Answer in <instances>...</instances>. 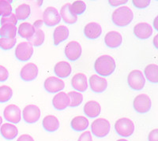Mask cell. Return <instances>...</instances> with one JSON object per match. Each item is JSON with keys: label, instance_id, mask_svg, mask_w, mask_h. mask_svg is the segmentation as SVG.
<instances>
[{"label": "cell", "instance_id": "obj_1", "mask_svg": "<svg viewBox=\"0 0 158 141\" xmlns=\"http://www.w3.org/2000/svg\"><path fill=\"white\" fill-rule=\"evenodd\" d=\"M115 62L110 55L99 57L94 63V69L98 74L103 77H108L114 73L115 70Z\"/></svg>", "mask_w": 158, "mask_h": 141}, {"label": "cell", "instance_id": "obj_2", "mask_svg": "<svg viewBox=\"0 0 158 141\" xmlns=\"http://www.w3.org/2000/svg\"><path fill=\"white\" fill-rule=\"evenodd\" d=\"M134 18V14L127 6H121L114 10L111 15V20L115 25L124 27L129 25Z\"/></svg>", "mask_w": 158, "mask_h": 141}, {"label": "cell", "instance_id": "obj_3", "mask_svg": "<svg viewBox=\"0 0 158 141\" xmlns=\"http://www.w3.org/2000/svg\"><path fill=\"white\" fill-rule=\"evenodd\" d=\"M115 129L119 136L128 137L134 133L135 124L129 118H123L116 121L115 123Z\"/></svg>", "mask_w": 158, "mask_h": 141}, {"label": "cell", "instance_id": "obj_4", "mask_svg": "<svg viewBox=\"0 0 158 141\" xmlns=\"http://www.w3.org/2000/svg\"><path fill=\"white\" fill-rule=\"evenodd\" d=\"M111 125L109 122L105 118H97L92 122L91 130L93 134L97 137L101 138L108 136Z\"/></svg>", "mask_w": 158, "mask_h": 141}, {"label": "cell", "instance_id": "obj_5", "mask_svg": "<svg viewBox=\"0 0 158 141\" xmlns=\"http://www.w3.org/2000/svg\"><path fill=\"white\" fill-rule=\"evenodd\" d=\"M127 83L130 88L135 91H140L146 84V79L140 70H135L129 73L127 77Z\"/></svg>", "mask_w": 158, "mask_h": 141}, {"label": "cell", "instance_id": "obj_6", "mask_svg": "<svg viewBox=\"0 0 158 141\" xmlns=\"http://www.w3.org/2000/svg\"><path fill=\"white\" fill-rule=\"evenodd\" d=\"M33 54V46L29 42H22L15 49V56L22 62L28 61Z\"/></svg>", "mask_w": 158, "mask_h": 141}, {"label": "cell", "instance_id": "obj_7", "mask_svg": "<svg viewBox=\"0 0 158 141\" xmlns=\"http://www.w3.org/2000/svg\"><path fill=\"white\" fill-rule=\"evenodd\" d=\"M152 102L151 99L146 94H140L137 95L134 99L133 107L137 112L140 114L147 113L150 110Z\"/></svg>", "mask_w": 158, "mask_h": 141}, {"label": "cell", "instance_id": "obj_8", "mask_svg": "<svg viewBox=\"0 0 158 141\" xmlns=\"http://www.w3.org/2000/svg\"><path fill=\"white\" fill-rule=\"evenodd\" d=\"M61 21V17L55 7L49 6L44 10L43 13V22L49 27L56 26Z\"/></svg>", "mask_w": 158, "mask_h": 141}, {"label": "cell", "instance_id": "obj_9", "mask_svg": "<svg viewBox=\"0 0 158 141\" xmlns=\"http://www.w3.org/2000/svg\"><path fill=\"white\" fill-rule=\"evenodd\" d=\"M40 117V110L36 105H28L23 110V118L26 123L32 124L38 122Z\"/></svg>", "mask_w": 158, "mask_h": 141}, {"label": "cell", "instance_id": "obj_10", "mask_svg": "<svg viewBox=\"0 0 158 141\" xmlns=\"http://www.w3.org/2000/svg\"><path fill=\"white\" fill-rule=\"evenodd\" d=\"M43 24V22L39 20V21H36V22L33 25V27L35 29V32L33 36L30 38V39H28V42L30 43L32 46H40L43 44V43L44 42L45 39V35L44 31L40 29V25Z\"/></svg>", "mask_w": 158, "mask_h": 141}, {"label": "cell", "instance_id": "obj_11", "mask_svg": "<svg viewBox=\"0 0 158 141\" xmlns=\"http://www.w3.org/2000/svg\"><path fill=\"white\" fill-rule=\"evenodd\" d=\"M3 115L5 119L11 123H19L21 121V110L15 104H10L6 107Z\"/></svg>", "mask_w": 158, "mask_h": 141}, {"label": "cell", "instance_id": "obj_12", "mask_svg": "<svg viewBox=\"0 0 158 141\" xmlns=\"http://www.w3.org/2000/svg\"><path fill=\"white\" fill-rule=\"evenodd\" d=\"M65 54L70 61H76L81 55V46L77 42L70 41L65 46Z\"/></svg>", "mask_w": 158, "mask_h": 141}, {"label": "cell", "instance_id": "obj_13", "mask_svg": "<svg viewBox=\"0 0 158 141\" xmlns=\"http://www.w3.org/2000/svg\"><path fill=\"white\" fill-rule=\"evenodd\" d=\"M45 90L50 93H56L60 91L64 88L65 84L62 79L56 77H50L45 80L44 84Z\"/></svg>", "mask_w": 158, "mask_h": 141}, {"label": "cell", "instance_id": "obj_14", "mask_svg": "<svg viewBox=\"0 0 158 141\" xmlns=\"http://www.w3.org/2000/svg\"><path fill=\"white\" fill-rule=\"evenodd\" d=\"M134 34L140 39H146L153 34V28L146 22L138 23L134 27Z\"/></svg>", "mask_w": 158, "mask_h": 141}, {"label": "cell", "instance_id": "obj_15", "mask_svg": "<svg viewBox=\"0 0 158 141\" xmlns=\"http://www.w3.org/2000/svg\"><path fill=\"white\" fill-rule=\"evenodd\" d=\"M38 75V67L34 63H28L22 67L20 73L21 78L25 81H32Z\"/></svg>", "mask_w": 158, "mask_h": 141}, {"label": "cell", "instance_id": "obj_16", "mask_svg": "<svg viewBox=\"0 0 158 141\" xmlns=\"http://www.w3.org/2000/svg\"><path fill=\"white\" fill-rule=\"evenodd\" d=\"M89 85L93 91L96 93H101L106 90L108 87V81L106 79L94 74L89 77Z\"/></svg>", "mask_w": 158, "mask_h": 141}, {"label": "cell", "instance_id": "obj_17", "mask_svg": "<svg viewBox=\"0 0 158 141\" xmlns=\"http://www.w3.org/2000/svg\"><path fill=\"white\" fill-rule=\"evenodd\" d=\"M72 87L77 91H85L88 88L87 77L84 73H79L75 74L71 80Z\"/></svg>", "mask_w": 158, "mask_h": 141}, {"label": "cell", "instance_id": "obj_18", "mask_svg": "<svg viewBox=\"0 0 158 141\" xmlns=\"http://www.w3.org/2000/svg\"><path fill=\"white\" fill-rule=\"evenodd\" d=\"M123 37L119 32L115 31L108 32L104 36L105 44L110 48H116L122 43Z\"/></svg>", "mask_w": 158, "mask_h": 141}, {"label": "cell", "instance_id": "obj_19", "mask_svg": "<svg viewBox=\"0 0 158 141\" xmlns=\"http://www.w3.org/2000/svg\"><path fill=\"white\" fill-rule=\"evenodd\" d=\"M52 104L58 111L65 110L70 104V99L67 95L63 91L57 93L52 99Z\"/></svg>", "mask_w": 158, "mask_h": 141}, {"label": "cell", "instance_id": "obj_20", "mask_svg": "<svg viewBox=\"0 0 158 141\" xmlns=\"http://www.w3.org/2000/svg\"><path fill=\"white\" fill-rule=\"evenodd\" d=\"M102 33V29L99 24L96 22H90L85 25L84 29V34L88 39H97Z\"/></svg>", "mask_w": 158, "mask_h": 141}, {"label": "cell", "instance_id": "obj_21", "mask_svg": "<svg viewBox=\"0 0 158 141\" xmlns=\"http://www.w3.org/2000/svg\"><path fill=\"white\" fill-rule=\"evenodd\" d=\"M60 17L63 18V22L67 24H74L77 21V16L74 14L70 9V4L66 3L60 10Z\"/></svg>", "mask_w": 158, "mask_h": 141}, {"label": "cell", "instance_id": "obj_22", "mask_svg": "<svg viewBox=\"0 0 158 141\" xmlns=\"http://www.w3.org/2000/svg\"><path fill=\"white\" fill-rule=\"evenodd\" d=\"M101 105L94 100H90L85 104L84 112L85 115L91 118L98 117L101 114Z\"/></svg>", "mask_w": 158, "mask_h": 141}, {"label": "cell", "instance_id": "obj_23", "mask_svg": "<svg viewBox=\"0 0 158 141\" xmlns=\"http://www.w3.org/2000/svg\"><path fill=\"white\" fill-rule=\"evenodd\" d=\"M2 137L7 140H12L18 136V131L17 127L10 123H4L0 128Z\"/></svg>", "mask_w": 158, "mask_h": 141}, {"label": "cell", "instance_id": "obj_24", "mask_svg": "<svg viewBox=\"0 0 158 141\" xmlns=\"http://www.w3.org/2000/svg\"><path fill=\"white\" fill-rule=\"evenodd\" d=\"M71 71V66L67 62H59L55 66V73L57 75V77H60V78H67V77H68L70 75Z\"/></svg>", "mask_w": 158, "mask_h": 141}, {"label": "cell", "instance_id": "obj_25", "mask_svg": "<svg viewBox=\"0 0 158 141\" xmlns=\"http://www.w3.org/2000/svg\"><path fill=\"white\" fill-rule=\"evenodd\" d=\"M44 129L49 132H56L59 127V122L56 117L53 115H47L42 121Z\"/></svg>", "mask_w": 158, "mask_h": 141}, {"label": "cell", "instance_id": "obj_26", "mask_svg": "<svg viewBox=\"0 0 158 141\" xmlns=\"http://www.w3.org/2000/svg\"><path fill=\"white\" fill-rule=\"evenodd\" d=\"M69 30L67 27L63 25H59L54 30L53 33V39H54V44L56 46L59 45L61 42L64 41L68 38Z\"/></svg>", "mask_w": 158, "mask_h": 141}, {"label": "cell", "instance_id": "obj_27", "mask_svg": "<svg viewBox=\"0 0 158 141\" xmlns=\"http://www.w3.org/2000/svg\"><path fill=\"white\" fill-rule=\"evenodd\" d=\"M70 125L74 130L77 132H81L87 129L89 127V120L85 117L77 116L72 119Z\"/></svg>", "mask_w": 158, "mask_h": 141}, {"label": "cell", "instance_id": "obj_28", "mask_svg": "<svg viewBox=\"0 0 158 141\" xmlns=\"http://www.w3.org/2000/svg\"><path fill=\"white\" fill-rule=\"evenodd\" d=\"M18 34L25 39H30L35 32V29L33 25L28 22H22L20 24L18 29Z\"/></svg>", "mask_w": 158, "mask_h": 141}, {"label": "cell", "instance_id": "obj_29", "mask_svg": "<svg viewBox=\"0 0 158 141\" xmlns=\"http://www.w3.org/2000/svg\"><path fill=\"white\" fill-rule=\"evenodd\" d=\"M146 79L149 82L156 84L158 83V66L156 64H149L144 70Z\"/></svg>", "mask_w": 158, "mask_h": 141}, {"label": "cell", "instance_id": "obj_30", "mask_svg": "<svg viewBox=\"0 0 158 141\" xmlns=\"http://www.w3.org/2000/svg\"><path fill=\"white\" fill-rule=\"evenodd\" d=\"M17 33V28L13 25H4L0 27V38L13 39L15 38Z\"/></svg>", "mask_w": 158, "mask_h": 141}, {"label": "cell", "instance_id": "obj_31", "mask_svg": "<svg viewBox=\"0 0 158 141\" xmlns=\"http://www.w3.org/2000/svg\"><path fill=\"white\" fill-rule=\"evenodd\" d=\"M30 13V6L26 3H22L18 6L15 10V16L17 17L18 20L23 21V20L27 19L29 18Z\"/></svg>", "mask_w": 158, "mask_h": 141}, {"label": "cell", "instance_id": "obj_32", "mask_svg": "<svg viewBox=\"0 0 158 141\" xmlns=\"http://www.w3.org/2000/svg\"><path fill=\"white\" fill-rule=\"evenodd\" d=\"M67 96L70 99V107H78L83 101V96L81 93L77 91H69L67 94Z\"/></svg>", "mask_w": 158, "mask_h": 141}, {"label": "cell", "instance_id": "obj_33", "mask_svg": "<svg viewBox=\"0 0 158 141\" xmlns=\"http://www.w3.org/2000/svg\"><path fill=\"white\" fill-rule=\"evenodd\" d=\"M13 95V91L9 86L2 85L0 87V103L9 101Z\"/></svg>", "mask_w": 158, "mask_h": 141}, {"label": "cell", "instance_id": "obj_34", "mask_svg": "<svg viewBox=\"0 0 158 141\" xmlns=\"http://www.w3.org/2000/svg\"><path fill=\"white\" fill-rule=\"evenodd\" d=\"M12 14V6L10 1L0 0V16L7 17Z\"/></svg>", "mask_w": 158, "mask_h": 141}, {"label": "cell", "instance_id": "obj_35", "mask_svg": "<svg viewBox=\"0 0 158 141\" xmlns=\"http://www.w3.org/2000/svg\"><path fill=\"white\" fill-rule=\"evenodd\" d=\"M70 9L75 15L82 14L86 9V5L83 1H75L70 5Z\"/></svg>", "mask_w": 158, "mask_h": 141}, {"label": "cell", "instance_id": "obj_36", "mask_svg": "<svg viewBox=\"0 0 158 141\" xmlns=\"http://www.w3.org/2000/svg\"><path fill=\"white\" fill-rule=\"evenodd\" d=\"M16 44V37L13 39L0 38V48L2 50H10Z\"/></svg>", "mask_w": 158, "mask_h": 141}, {"label": "cell", "instance_id": "obj_37", "mask_svg": "<svg viewBox=\"0 0 158 141\" xmlns=\"http://www.w3.org/2000/svg\"><path fill=\"white\" fill-rule=\"evenodd\" d=\"M18 23V18L15 14H11L7 17H2L1 18V25H16Z\"/></svg>", "mask_w": 158, "mask_h": 141}, {"label": "cell", "instance_id": "obj_38", "mask_svg": "<svg viewBox=\"0 0 158 141\" xmlns=\"http://www.w3.org/2000/svg\"><path fill=\"white\" fill-rule=\"evenodd\" d=\"M133 5L138 9H144L147 7L150 3L149 0H133Z\"/></svg>", "mask_w": 158, "mask_h": 141}, {"label": "cell", "instance_id": "obj_39", "mask_svg": "<svg viewBox=\"0 0 158 141\" xmlns=\"http://www.w3.org/2000/svg\"><path fill=\"white\" fill-rule=\"evenodd\" d=\"M9 77L8 70L2 66H0V82H3Z\"/></svg>", "mask_w": 158, "mask_h": 141}, {"label": "cell", "instance_id": "obj_40", "mask_svg": "<svg viewBox=\"0 0 158 141\" xmlns=\"http://www.w3.org/2000/svg\"><path fill=\"white\" fill-rule=\"evenodd\" d=\"M77 141H93L90 132L85 131V132H83L81 135H80Z\"/></svg>", "mask_w": 158, "mask_h": 141}, {"label": "cell", "instance_id": "obj_41", "mask_svg": "<svg viewBox=\"0 0 158 141\" xmlns=\"http://www.w3.org/2000/svg\"><path fill=\"white\" fill-rule=\"evenodd\" d=\"M149 141H158V129H155L151 131L148 136Z\"/></svg>", "mask_w": 158, "mask_h": 141}, {"label": "cell", "instance_id": "obj_42", "mask_svg": "<svg viewBox=\"0 0 158 141\" xmlns=\"http://www.w3.org/2000/svg\"><path fill=\"white\" fill-rule=\"evenodd\" d=\"M17 141H34L33 138L27 134H23L22 136H20L19 138L17 139Z\"/></svg>", "mask_w": 158, "mask_h": 141}, {"label": "cell", "instance_id": "obj_43", "mask_svg": "<svg viewBox=\"0 0 158 141\" xmlns=\"http://www.w3.org/2000/svg\"><path fill=\"white\" fill-rule=\"evenodd\" d=\"M110 5L111 6H118V5H120V4H124V3H127V0H124V1H108Z\"/></svg>", "mask_w": 158, "mask_h": 141}, {"label": "cell", "instance_id": "obj_44", "mask_svg": "<svg viewBox=\"0 0 158 141\" xmlns=\"http://www.w3.org/2000/svg\"><path fill=\"white\" fill-rule=\"evenodd\" d=\"M2 123V117L0 116V126H1Z\"/></svg>", "mask_w": 158, "mask_h": 141}, {"label": "cell", "instance_id": "obj_45", "mask_svg": "<svg viewBox=\"0 0 158 141\" xmlns=\"http://www.w3.org/2000/svg\"><path fill=\"white\" fill-rule=\"evenodd\" d=\"M116 141H128V140H127V139H118V140H116Z\"/></svg>", "mask_w": 158, "mask_h": 141}]
</instances>
